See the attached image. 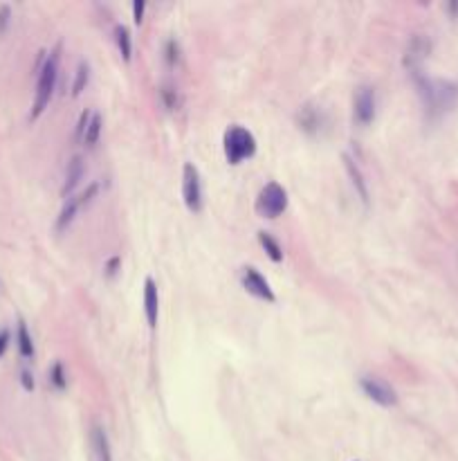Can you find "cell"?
<instances>
[{"mask_svg": "<svg viewBox=\"0 0 458 461\" xmlns=\"http://www.w3.org/2000/svg\"><path fill=\"white\" fill-rule=\"evenodd\" d=\"M415 77V86H418V93L422 97V104L427 115L438 119L447 115L450 110L458 104V84L447 82V79H432L420 73H413Z\"/></svg>", "mask_w": 458, "mask_h": 461, "instance_id": "1", "label": "cell"}, {"mask_svg": "<svg viewBox=\"0 0 458 461\" xmlns=\"http://www.w3.org/2000/svg\"><path fill=\"white\" fill-rule=\"evenodd\" d=\"M59 63H61V45H56L52 52L47 54L38 70V84H36V95H34V106H32V119L43 115V110L52 102V95L56 90V79H59Z\"/></svg>", "mask_w": 458, "mask_h": 461, "instance_id": "2", "label": "cell"}, {"mask_svg": "<svg viewBox=\"0 0 458 461\" xmlns=\"http://www.w3.org/2000/svg\"><path fill=\"white\" fill-rule=\"evenodd\" d=\"M222 144H225V156L229 160V165H241L243 160H250L257 153V137L241 124H231L227 128L225 137H222Z\"/></svg>", "mask_w": 458, "mask_h": 461, "instance_id": "3", "label": "cell"}, {"mask_svg": "<svg viewBox=\"0 0 458 461\" xmlns=\"http://www.w3.org/2000/svg\"><path fill=\"white\" fill-rule=\"evenodd\" d=\"M288 209V192L279 183H268L259 192L257 212L263 218H279Z\"/></svg>", "mask_w": 458, "mask_h": 461, "instance_id": "4", "label": "cell"}, {"mask_svg": "<svg viewBox=\"0 0 458 461\" xmlns=\"http://www.w3.org/2000/svg\"><path fill=\"white\" fill-rule=\"evenodd\" d=\"M97 194H99V183H93V185H88L86 192H81L79 196L66 198V205H63V209H61V214L56 218V232H63V229H68L70 225H72V220L77 218V214L84 207H88L90 203H93Z\"/></svg>", "mask_w": 458, "mask_h": 461, "instance_id": "5", "label": "cell"}, {"mask_svg": "<svg viewBox=\"0 0 458 461\" xmlns=\"http://www.w3.org/2000/svg\"><path fill=\"white\" fill-rule=\"evenodd\" d=\"M360 387H362V392L373 400V403H378V405H382V407L398 405V394H395V389H393L389 383H386L384 378H378V376H362Z\"/></svg>", "mask_w": 458, "mask_h": 461, "instance_id": "6", "label": "cell"}, {"mask_svg": "<svg viewBox=\"0 0 458 461\" xmlns=\"http://www.w3.org/2000/svg\"><path fill=\"white\" fill-rule=\"evenodd\" d=\"M182 198L191 212H200L202 209V183L198 167L193 163H187L182 169Z\"/></svg>", "mask_w": 458, "mask_h": 461, "instance_id": "7", "label": "cell"}, {"mask_svg": "<svg viewBox=\"0 0 458 461\" xmlns=\"http://www.w3.org/2000/svg\"><path fill=\"white\" fill-rule=\"evenodd\" d=\"M353 117L360 126H369L375 119V90L371 86H360L353 99Z\"/></svg>", "mask_w": 458, "mask_h": 461, "instance_id": "8", "label": "cell"}, {"mask_svg": "<svg viewBox=\"0 0 458 461\" xmlns=\"http://www.w3.org/2000/svg\"><path fill=\"white\" fill-rule=\"evenodd\" d=\"M243 286H245V290L250 295L263 299V302H277V295H274V290L270 286V282L266 277H263L257 268H243Z\"/></svg>", "mask_w": 458, "mask_h": 461, "instance_id": "9", "label": "cell"}, {"mask_svg": "<svg viewBox=\"0 0 458 461\" xmlns=\"http://www.w3.org/2000/svg\"><path fill=\"white\" fill-rule=\"evenodd\" d=\"M86 176V165H84V158L79 153L72 156V160L68 163V169H66V180H63V189H61V194L63 198H70L75 196V189L79 187V183L84 180Z\"/></svg>", "mask_w": 458, "mask_h": 461, "instance_id": "10", "label": "cell"}, {"mask_svg": "<svg viewBox=\"0 0 458 461\" xmlns=\"http://www.w3.org/2000/svg\"><path fill=\"white\" fill-rule=\"evenodd\" d=\"M144 315L151 328H155L158 315H160V295H158V284L151 277L144 282Z\"/></svg>", "mask_w": 458, "mask_h": 461, "instance_id": "11", "label": "cell"}, {"mask_svg": "<svg viewBox=\"0 0 458 461\" xmlns=\"http://www.w3.org/2000/svg\"><path fill=\"white\" fill-rule=\"evenodd\" d=\"M427 54H429V41H427L425 36H413L409 50H406V66H409L413 73H420V63L425 61Z\"/></svg>", "mask_w": 458, "mask_h": 461, "instance_id": "12", "label": "cell"}, {"mask_svg": "<svg viewBox=\"0 0 458 461\" xmlns=\"http://www.w3.org/2000/svg\"><path fill=\"white\" fill-rule=\"evenodd\" d=\"M90 444H93V453L97 461H113V453H110V441L106 430L101 425H95L90 432Z\"/></svg>", "mask_w": 458, "mask_h": 461, "instance_id": "13", "label": "cell"}, {"mask_svg": "<svg viewBox=\"0 0 458 461\" xmlns=\"http://www.w3.org/2000/svg\"><path fill=\"white\" fill-rule=\"evenodd\" d=\"M344 165H346V172H349V176H351V183L355 187V192H358L360 198H362V203H369V185H366L360 165L355 163L351 156H344Z\"/></svg>", "mask_w": 458, "mask_h": 461, "instance_id": "14", "label": "cell"}, {"mask_svg": "<svg viewBox=\"0 0 458 461\" xmlns=\"http://www.w3.org/2000/svg\"><path fill=\"white\" fill-rule=\"evenodd\" d=\"M323 124V115L321 110L312 108V106H303L299 110V126L303 128L305 133H317Z\"/></svg>", "mask_w": 458, "mask_h": 461, "instance_id": "15", "label": "cell"}, {"mask_svg": "<svg viewBox=\"0 0 458 461\" xmlns=\"http://www.w3.org/2000/svg\"><path fill=\"white\" fill-rule=\"evenodd\" d=\"M16 340H18V352L23 358H34V340L29 335L27 324L20 319L18 322V331H16Z\"/></svg>", "mask_w": 458, "mask_h": 461, "instance_id": "16", "label": "cell"}, {"mask_svg": "<svg viewBox=\"0 0 458 461\" xmlns=\"http://www.w3.org/2000/svg\"><path fill=\"white\" fill-rule=\"evenodd\" d=\"M259 243L263 245V250H266L268 257L272 259L274 264L283 262V248L279 245V241L270 232H259Z\"/></svg>", "mask_w": 458, "mask_h": 461, "instance_id": "17", "label": "cell"}, {"mask_svg": "<svg viewBox=\"0 0 458 461\" xmlns=\"http://www.w3.org/2000/svg\"><path fill=\"white\" fill-rule=\"evenodd\" d=\"M115 41L119 47V54L124 56V61H130V54H133V41H130V32L126 25L115 27Z\"/></svg>", "mask_w": 458, "mask_h": 461, "instance_id": "18", "label": "cell"}, {"mask_svg": "<svg viewBox=\"0 0 458 461\" xmlns=\"http://www.w3.org/2000/svg\"><path fill=\"white\" fill-rule=\"evenodd\" d=\"M101 128H104V119H101L99 113H93V117H90V124H88V128H86V135H84V139H81V142L93 149V146L99 142V137H101Z\"/></svg>", "mask_w": 458, "mask_h": 461, "instance_id": "19", "label": "cell"}, {"mask_svg": "<svg viewBox=\"0 0 458 461\" xmlns=\"http://www.w3.org/2000/svg\"><path fill=\"white\" fill-rule=\"evenodd\" d=\"M88 82H90V66H88V61H79L77 73H75V82H72V97H79L81 93H84Z\"/></svg>", "mask_w": 458, "mask_h": 461, "instance_id": "20", "label": "cell"}, {"mask_svg": "<svg viewBox=\"0 0 458 461\" xmlns=\"http://www.w3.org/2000/svg\"><path fill=\"white\" fill-rule=\"evenodd\" d=\"M160 95H162V102L169 110H178L182 106V97H180V90L173 86V84H162L160 88Z\"/></svg>", "mask_w": 458, "mask_h": 461, "instance_id": "21", "label": "cell"}, {"mask_svg": "<svg viewBox=\"0 0 458 461\" xmlns=\"http://www.w3.org/2000/svg\"><path fill=\"white\" fill-rule=\"evenodd\" d=\"M49 383H52L56 389H66L68 378H66V369L61 363H54L52 369H49Z\"/></svg>", "mask_w": 458, "mask_h": 461, "instance_id": "22", "label": "cell"}, {"mask_svg": "<svg viewBox=\"0 0 458 461\" xmlns=\"http://www.w3.org/2000/svg\"><path fill=\"white\" fill-rule=\"evenodd\" d=\"M165 56H167V63H169L171 68L180 63V45H178L176 38H169V41H167Z\"/></svg>", "mask_w": 458, "mask_h": 461, "instance_id": "23", "label": "cell"}, {"mask_svg": "<svg viewBox=\"0 0 458 461\" xmlns=\"http://www.w3.org/2000/svg\"><path fill=\"white\" fill-rule=\"evenodd\" d=\"M90 117H93V110H84L81 113V117H79V122H77V139H84V135H86V128H88V124H90Z\"/></svg>", "mask_w": 458, "mask_h": 461, "instance_id": "24", "label": "cell"}, {"mask_svg": "<svg viewBox=\"0 0 458 461\" xmlns=\"http://www.w3.org/2000/svg\"><path fill=\"white\" fill-rule=\"evenodd\" d=\"M9 18H12V7H9V5H0V34L7 32Z\"/></svg>", "mask_w": 458, "mask_h": 461, "instance_id": "25", "label": "cell"}, {"mask_svg": "<svg viewBox=\"0 0 458 461\" xmlns=\"http://www.w3.org/2000/svg\"><path fill=\"white\" fill-rule=\"evenodd\" d=\"M20 385H23L25 392H34V374L29 372V369L20 372Z\"/></svg>", "mask_w": 458, "mask_h": 461, "instance_id": "26", "label": "cell"}, {"mask_svg": "<svg viewBox=\"0 0 458 461\" xmlns=\"http://www.w3.org/2000/svg\"><path fill=\"white\" fill-rule=\"evenodd\" d=\"M144 9H146L144 0H135V3H133V21H135L137 25L144 21Z\"/></svg>", "mask_w": 458, "mask_h": 461, "instance_id": "27", "label": "cell"}, {"mask_svg": "<svg viewBox=\"0 0 458 461\" xmlns=\"http://www.w3.org/2000/svg\"><path fill=\"white\" fill-rule=\"evenodd\" d=\"M7 347H9V331H0V358L7 352Z\"/></svg>", "mask_w": 458, "mask_h": 461, "instance_id": "28", "label": "cell"}, {"mask_svg": "<svg viewBox=\"0 0 458 461\" xmlns=\"http://www.w3.org/2000/svg\"><path fill=\"white\" fill-rule=\"evenodd\" d=\"M117 268H119V257H113V259L108 262V266H106V275H108V277H115Z\"/></svg>", "mask_w": 458, "mask_h": 461, "instance_id": "29", "label": "cell"}]
</instances>
